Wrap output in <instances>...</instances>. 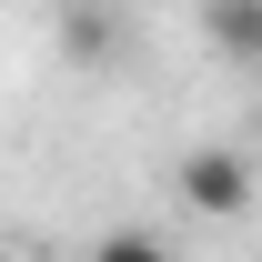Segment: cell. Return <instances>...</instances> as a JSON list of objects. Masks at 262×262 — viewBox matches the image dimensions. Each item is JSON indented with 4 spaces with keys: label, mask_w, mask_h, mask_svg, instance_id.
I'll list each match as a JSON object with an SVG mask.
<instances>
[{
    "label": "cell",
    "mask_w": 262,
    "mask_h": 262,
    "mask_svg": "<svg viewBox=\"0 0 262 262\" xmlns=\"http://www.w3.org/2000/svg\"><path fill=\"white\" fill-rule=\"evenodd\" d=\"M202 51L232 71H262V0H202Z\"/></svg>",
    "instance_id": "cell-3"
},
{
    "label": "cell",
    "mask_w": 262,
    "mask_h": 262,
    "mask_svg": "<svg viewBox=\"0 0 262 262\" xmlns=\"http://www.w3.org/2000/svg\"><path fill=\"white\" fill-rule=\"evenodd\" d=\"M91 262H171V242H162V232H101Z\"/></svg>",
    "instance_id": "cell-4"
},
{
    "label": "cell",
    "mask_w": 262,
    "mask_h": 262,
    "mask_svg": "<svg viewBox=\"0 0 262 262\" xmlns=\"http://www.w3.org/2000/svg\"><path fill=\"white\" fill-rule=\"evenodd\" d=\"M121 51H131V20L111 0H61V61L71 71H111Z\"/></svg>",
    "instance_id": "cell-2"
},
{
    "label": "cell",
    "mask_w": 262,
    "mask_h": 262,
    "mask_svg": "<svg viewBox=\"0 0 262 262\" xmlns=\"http://www.w3.org/2000/svg\"><path fill=\"white\" fill-rule=\"evenodd\" d=\"M252 192H262V171L232 151V141H192L182 162H171V202L192 212V222H242L252 212Z\"/></svg>",
    "instance_id": "cell-1"
}]
</instances>
